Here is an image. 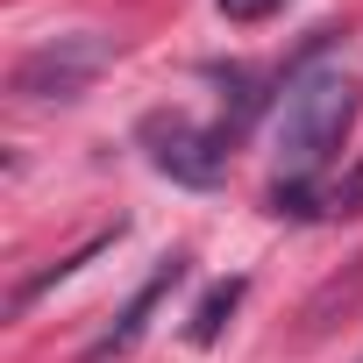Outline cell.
<instances>
[{
  "instance_id": "cell-2",
  "label": "cell",
  "mask_w": 363,
  "mask_h": 363,
  "mask_svg": "<svg viewBox=\"0 0 363 363\" xmlns=\"http://www.w3.org/2000/svg\"><path fill=\"white\" fill-rule=\"evenodd\" d=\"M107 65H114V36H100V29H72V36L36 43V50L15 65L8 86H15L22 100H79Z\"/></svg>"
},
{
  "instance_id": "cell-1",
  "label": "cell",
  "mask_w": 363,
  "mask_h": 363,
  "mask_svg": "<svg viewBox=\"0 0 363 363\" xmlns=\"http://www.w3.org/2000/svg\"><path fill=\"white\" fill-rule=\"evenodd\" d=\"M356 121V79L335 65H299L278 100V178H320Z\"/></svg>"
},
{
  "instance_id": "cell-7",
  "label": "cell",
  "mask_w": 363,
  "mask_h": 363,
  "mask_svg": "<svg viewBox=\"0 0 363 363\" xmlns=\"http://www.w3.org/2000/svg\"><path fill=\"white\" fill-rule=\"evenodd\" d=\"M214 8L228 15V22H264V15H278L285 0H214Z\"/></svg>"
},
{
  "instance_id": "cell-3",
  "label": "cell",
  "mask_w": 363,
  "mask_h": 363,
  "mask_svg": "<svg viewBox=\"0 0 363 363\" xmlns=\"http://www.w3.org/2000/svg\"><path fill=\"white\" fill-rule=\"evenodd\" d=\"M143 143H150V164L164 178H178V186H214V178H221V150H228L221 128H200L186 114H150Z\"/></svg>"
},
{
  "instance_id": "cell-4",
  "label": "cell",
  "mask_w": 363,
  "mask_h": 363,
  "mask_svg": "<svg viewBox=\"0 0 363 363\" xmlns=\"http://www.w3.org/2000/svg\"><path fill=\"white\" fill-rule=\"evenodd\" d=\"M186 264H193L186 250H171V257H157V271H150V278L135 285V299H128V306L114 313V328H107V335H100V342H93L86 356H93V363H107V356L135 349V342H143V328H150V313H157V306L171 299V285H178V278H186Z\"/></svg>"
},
{
  "instance_id": "cell-6",
  "label": "cell",
  "mask_w": 363,
  "mask_h": 363,
  "mask_svg": "<svg viewBox=\"0 0 363 363\" xmlns=\"http://www.w3.org/2000/svg\"><path fill=\"white\" fill-rule=\"evenodd\" d=\"M242 292H250V278H221V285H207V299L193 306V320H186V335L207 349V342H221V328H228V313L242 306Z\"/></svg>"
},
{
  "instance_id": "cell-8",
  "label": "cell",
  "mask_w": 363,
  "mask_h": 363,
  "mask_svg": "<svg viewBox=\"0 0 363 363\" xmlns=\"http://www.w3.org/2000/svg\"><path fill=\"white\" fill-rule=\"evenodd\" d=\"M356 363H363V356H356Z\"/></svg>"
},
{
  "instance_id": "cell-5",
  "label": "cell",
  "mask_w": 363,
  "mask_h": 363,
  "mask_svg": "<svg viewBox=\"0 0 363 363\" xmlns=\"http://www.w3.org/2000/svg\"><path fill=\"white\" fill-rule=\"evenodd\" d=\"M114 235H121V221H114V228H100L93 242H79L72 257H57L50 271H36V278H22V285H15V299H8V313H29V306H36V299H43V292H50L57 278H72V271H86V264H93L100 250H114Z\"/></svg>"
}]
</instances>
